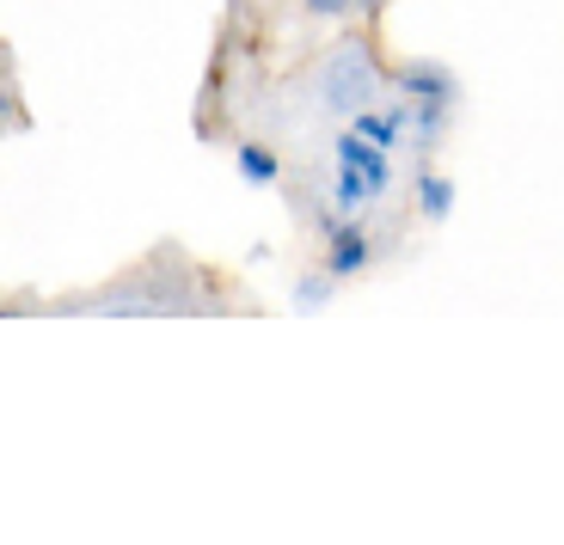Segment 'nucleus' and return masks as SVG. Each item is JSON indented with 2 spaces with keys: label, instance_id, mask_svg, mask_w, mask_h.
<instances>
[{
  "label": "nucleus",
  "instance_id": "f257e3e1",
  "mask_svg": "<svg viewBox=\"0 0 564 545\" xmlns=\"http://www.w3.org/2000/svg\"><path fill=\"white\" fill-rule=\"evenodd\" d=\"M313 98H319L325 117H344V123L381 98V62H375L368 37H338L325 50L319 68H313Z\"/></svg>",
  "mask_w": 564,
  "mask_h": 545
},
{
  "label": "nucleus",
  "instance_id": "f03ea898",
  "mask_svg": "<svg viewBox=\"0 0 564 545\" xmlns=\"http://www.w3.org/2000/svg\"><path fill=\"white\" fill-rule=\"evenodd\" d=\"M375 264V239H368V227L356 221V215H332L325 221V270L338 282L362 276V270Z\"/></svg>",
  "mask_w": 564,
  "mask_h": 545
},
{
  "label": "nucleus",
  "instance_id": "7ed1b4c3",
  "mask_svg": "<svg viewBox=\"0 0 564 545\" xmlns=\"http://www.w3.org/2000/svg\"><path fill=\"white\" fill-rule=\"evenodd\" d=\"M332 160H344V166H362L368 184H375V203H381L387 190H393L399 166H393V148H375L368 135H356V129H344L338 141H332Z\"/></svg>",
  "mask_w": 564,
  "mask_h": 545
},
{
  "label": "nucleus",
  "instance_id": "20e7f679",
  "mask_svg": "<svg viewBox=\"0 0 564 545\" xmlns=\"http://www.w3.org/2000/svg\"><path fill=\"white\" fill-rule=\"evenodd\" d=\"M350 129H356V135H368L375 148H405V141H411V105H405V98L387 105V111H381V105H368V111L350 117Z\"/></svg>",
  "mask_w": 564,
  "mask_h": 545
},
{
  "label": "nucleus",
  "instance_id": "39448f33",
  "mask_svg": "<svg viewBox=\"0 0 564 545\" xmlns=\"http://www.w3.org/2000/svg\"><path fill=\"white\" fill-rule=\"evenodd\" d=\"M399 98H454V74L436 62H405L399 68Z\"/></svg>",
  "mask_w": 564,
  "mask_h": 545
},
{
  "label": "nucleus",
  "instance_id": "423d86ee",
  "mask_svg": "<svg viewBox=\"0 0 564 545\" xmlns=\"http://www.w3.org/2000/svg\"><path fill=\"white\" fill-rule=\"evenodd\" d=\"M417 215H423L430 227L454 215V178H448V172H436V166L417 172Z\"/></svg>",
  "mask_w": 564,
  "mask_h": 545
},
{
  "label": "nucleus",
  "instance_id": "0eeeda50",
  "mask_svg": "<svg viewBox=\"0 0 564 545\" xmlns=\"http://www.w3.org/2000/svg\"><path fill=\"white\" fill-rule=\"evenodd\" d=\"M234 166H240L246 184H282V160L270 154L264 141H240V148H234Z\"/></svg>",
  "mask_w": 564,
  "mask_h": 545
},
{
  "label": "nucleus",
  "instance_id": "6e6552de",
  "mask_svg": "<svg viewBox=\"0 0 564 545\" xmlns=\"http://www.w3.org/2000/svg\"><path fill=\"white\" fill-rule=\"evenodd\" d=\"M332 294H338V276H332V270H307V276L295 282V307L301 313H319Z\"/></svg>",
  "mask_w": 564,
  "mask_h": 545
},
{
  "label": "nucleus",
  "instance_id": "1a4fd4ad",
  "mask_svg": "<svg viewBox=\"0 0 564 545\" xmlns=\"http://www.w3.org/2000/svg\"><path fill=\"white\" fill-rule=\"evenodd\" d=\"M301 13L307 19H344V13H356V0H301Z\"/></svg>",
  "mask_w": 564,
  "mask_h": 545
}]
</instances>
